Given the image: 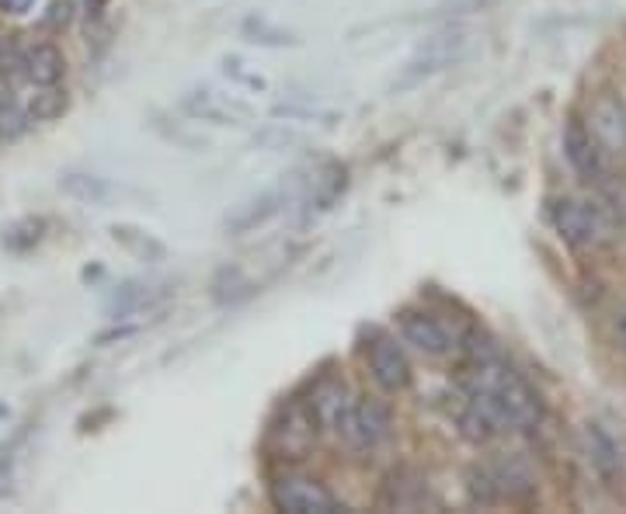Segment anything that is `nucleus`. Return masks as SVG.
<instances>
[{"instance_id": "27", "label": "nucleus", "mask_w": 626, "mask_h": 514, "mask_svg": "<svg viewBox=\"0 0 626 514\" xmlns=\"http://www.w3.org/2000/svg\"><path fill=\"white\" fill-rule=\"evenodd\" d=\"M105 4H108V0H87V14L98 17V14L105 11Z\"/></svg>"}, {"instance_id": "12", "label": "nucleus", "mask_w": 626, "mask_h": 514, "mask_svg": "<svg viewBox=\"0 0 626 514\" xmlns=\"http://www.w3.org/2000/svg\"><path fill=\"white\" fill-rule=\"evenodd\" d=\"M25 73H28V84H35V87L60 84L67 73V60L56 46L39 43V46L25 49Z\"/></svg>"}, {"instance_id": "14", "label": "nucleus", "mask_w": 626, "mask_h": 514, "mask_svg": "<svg viewBox=\"0 0 626 514\" xmlns=\"http://www.w3.org/2000/svg\"><path fill=\"white\" fill-rule=\"evenodd\" d=\"M279 202H282L279 192H264V195H258V199H251V202L237 205V213L226 216V230H231V234H251L255 226L269 223V219L279 213V208H282Z\"/></svg>"}, {"instance_id": "21", "label": "nucleus", "mask_w": 626, "mask_h": 514, "mask_svg": "<svg viewBox=\"0 0 626 514\" xmlns=\"http://www.w3.org/2000/svg\"><path fill=\"white\" fill-rule=\"evenodd\" d=\"M28 119L32 116L17 101H11V98L0 101V143H14L17 136H25Z\"/></svg>"}, {"instance_id": "2", "label": "nucleus", "mask_w": 626, "mask_h": 514, "mask_svg": "<svg viewBox=\"0 0 626 514\" xmlns=\"http://www.w3.org/2000/svg\"><path fill=\"white\" fill-rule=\"evenodd\" d=\"M338 434L345 438L349 449L373 452L383 445L390 434V410L383 404H376V399H352V407L338 425Z\"/></svg>"}, {"instance_id": "3", "label": "nucleus", "mask_w": 626, "mask_h": 514, "mask_svg": "<svg viewBox=\"0 0 626 514\" xmlns=\"http://www.w3.org/2000/svg\"><path fill=\"white\" fill-rule=\"evenodd\" d=\"M272 504L286 514H334L341 511L338 498L310 476H282L272 483Z\"/></svg>"}, {"instance_id": "1", "label": "nucleus", "mask_w": 626, "mask_h": 514, "mask_svg": "<svg viewBox=\"0 0 626 514\" xmlns=\"http://www.w3.org/2000/svg\"><path fill=\"white\" fill-rule=\"evenodd\" d=\"M473 52V35L466 28H446V32H435L428 39L414 49V56L404 63L401 70V81L397 87H411V84H422L435 73H442L449 67L463 63L466 56Z\"/></svg>"}, {"instance_id": "13", "label": "nucleus", "mask_w": 626, "mask_h": 514, "mask_svg": "<svg viewBox=\"0 0 626 514\" xmlns=\"http://www.w3.org/2000/svg\"><path fill=\"white\" fill-rule=\"evenodd\" d=\"M352 407V399H349V390L345 383H320L314 390V399H310V414L317 417V425H328L338 431L341 425V417H345V410Z\"/></svg>"}, {"instance_id": "20", "label": "nucleus", "mask_w": 626, "mask_h": 514, "mask_svg": "<svg viewBox=\"0 0 626 514\" xmlns=\"http://www.w3.org/2000/svg\"><path fill=\"white\" fill-rule=\"evenodd\" d=\"M244 35H248L251 43H261V46H296L299 43L293 32L275 28V25L264 22V17H248V22H244Z\"/></svg>"}, {"instance_id": "15", "label": "nucleus", "mask_w": 626, "mask_h": 514, "mask_svg": "<svg viewBox=\"0 0 626 514\" xmlns=\"http://www.w3.org/2000/svg\"><path fill=\"white\" fill-rule=\"evenodd\" d=\"M111 237H116V243H122L137 261L157 264V261L167 258V247H164L154 234L137 230V226H111Z\"/></svg>"}, {"instance_id": "22", "label": "nucleus", "mask_w": 626, "mask_h": 514, "mask_svg": "<svg viewBox=\"0 0 626 514\" xmlns=\"http://www.w3.org/2000/svg\"><path fill=\"white\" fill-rule=\"evenodd\" d=\"M0 81H8V84L28 81V73H25V49L17 46L14 39L0 43Z\"/></svg>"}, {"instance_id": "23", "label": "nucleus", "mask_w": 626, "mask_h": 514, "mask_svg": "<svg viewBox=\"0 0 626 514\" xmlns=\"http://www.w3.org/2000/svg\"><path fill=\"white\" fill-rule=\"evenodd\" d=\"M498 0H439L435 4V17H452V14H473V11H487L495 8Z\"/></svg>"}, {"instance_id": "5", "label": "nucleus", "mask_w": 626, "mask_h": 514, "mask_svg": "<svg viewBox=\"0 0 626 514\" xmlns=\"http://www.w3.org/2000/svg\"><path fill=\"white\" fill-rule=\"evenodd\" d=\"M588 129H592L602 154L626 157V108L613 94H599L588 111Z\"/></svg>"}, {"instance_id": "6", "label": "nucleus", "mask_w": 626, "mask_h": 514, "mask_svg": "<svg viewBox=\"0 0 626 514\" xmlns=\"http://www.w3.org/2000/svg\"><path fill=\"white\" fill-rule=\"evenodd\" d=\"M550 219H554V230L560 234V240L575 251H584L599 240V219L595 213L578 199H557L550 205Z\"/></svg>"}, {"instance_id": "24", "label": "nucleus", "mask_w": 626, "mask_h": 514, "mask_svg": "<svg viewBox=\"0 0 626 514\" xmlns=\"http://www.w3.org/2000/svg\"><path fill=\"white\" fill-rule=\"evenodd\" d=\"M35 8V0H0V14L8 17H22Z\"/></svg>"}, {"instance_id": "18", "label": "nucleus", "mask_w": 626, "mask_h": 514, "mask_svg": "<svg viewBox=\"0 0 626 514\" xmlns=\"http://www.w3.org/2000/svg\"><path fill=\"white\" fill-rule=\"evenodd\" d=\"M43 237H46V219L28 216V219H17V223L8 226V230H4V247H8V251L25 254V251H32V247L39 243Z\"/></svg>"}, {"instance_id": "9", "label": "nucleus", "mask_w": 626, "mask_h": 514, "mask_svg": "<svg viewBox=\"0 0 626 514\" xmlns=\"http://www.w3.org/2000/svg\"><path fill=\"white\" fill-rule=\"evenodd\" d=\"M564 157L571 160V167L584 181H599L602 178V146L595 143L592 129H588L581 119L567 122L564 132Z\"/></svg>"}, {"instance_id": "17", "label": "nucleus", "mask_w": 626, "mask_h": 514, "mask_svg": "<svg viewBox=\"0 0 626 514\" xmlns=\"http://www.w3.org/2000/svg\"><path fill=\"white\" fill-rule=\"evenodd\" d=\"M161 285H143V282H126L122 289L111 296L108 302V313H116V316H126V313H137L143 307H150L154 299H161L164 292H157Z\"/></svg>"}, {"instance_id": "26", "label": "nucleus", "mask_w": 626, "mask_h": 514, "mask_svg": "<svg viewBox=\"0 0 626 514\" xmlns=\"http://www.w3.org/2000/svg\"><path fill=\"white\" fill-rule=\"evenodd\" d=\"M616 337H619V348L626 351V310H619L616 316Z\"/></svg>"}, {"instance_id": "11", "label": "nucleus", "mask_w": 626, "mask_h": 514, "mask_svg": "<svg viewBox=\"0 0 626 514\" xmlns=\"http://www.w3.org/2000/svg\"><path fill=\"white\" fill-rule=\"evenodd\" d=\"M425 501V480L411 469H397L387 476L383 493H379V507H401V511H414Z\"/></svg>"}, {"instance_id": "19", "label": "nucleus", "mask_w": 626, "mask_h": 514, "mask_svg": "<svg viewBox=\"0 0 626 514\" xmlns=\"http://www.w3.org/2000/svg\"><path fill=\"white\" fill-rule=\"evenodd\" d=\"M67 108H70L67 91H60L56 84H49V87H39V94H35V98L28 101V116H32L35 122H52V119H60Z\"/></svg>"}, {"instance_id": "4", "label": "nucleus", "mask_w": 626, "mask_h": 514, "mask_svg": "<svg viewBox=\"0 0 626 514\" xmlns=\"http://www.w3.org/2000/svg\"><path fill=\"white\" fill-rule=\"evenodd\" d=\"M581 442H584V455H588V466L599 476L605 487H616L623 483V473H626V459H623V449L616 438L605 431L602 425H584L581 428Z\"/></svg>"}, {"instance_id": "16", "label": "nucleus", "mask_w": 626, "mask_h": 514, "mask_svg": "<svg viewBox=\"0 0 626 514\" xmlns=\"http://www.w3.org/2000/svg\"><path fill=\"white\" fill-rule=\"evenodd\" d=\"M60 188L67 195L91 202V205H105L111 195H116V184L105 181V178H94V175H63Z\"/></svg>"}, {"instance_id": "25", "label": "nucleus", "mask_w": 626, "mask_h": 514, "mask_svg": "<svg viewBox=\"0 0 626 514\" xmlns=\"http://www.w3.org/2000/svg\"><path fill=\"white\" fill-rule=\"evenodd\" d=\"M8 487H11V459L0 455V501L8 498Z\"/></svg>"}, {"instance_id": "7", "label": "nucleus", "mask_w": 626, "mask_h": 514, "mask_svg": "<svg viewBox=\"0 0 626 514\" xmlns=\"http://www.w3.org/2000/svg\"><path fill=\"white\" fill-rule=\"evenodd\" d=\"M369 369H373V379L379 383V390H387V393H401L411 383V361L393 337L373 340L369 345Z\"/></svg>"}, {"instance_id": "8", "label": "nucleus", "mask_w": 626, "mask_h": 514, "mask_svg": "<svg viewBox=\"0 0 626 514\" xmlns=\"http://www.w3.org/2000/svg\"><path fill=\"white\" fill-rule=\"evenodd\" d=\"M181 108L199 122H213V125H237L251 116L248 105H240L234 98H223L216 91H188L181 98Z\"/></svg>"}, {"instance_id": "10", "label": "nucleus", "mask_w": 626, "mask_h": 514, "mask_svg": "<svg viewBox=\"0 0 626 514\" xmlns=\"http://www.w3.org/2000/svg\"><path fill=\"white\" fill-rule=\"evenodd\" d=\"M401 337L425 355H446L452 348V340H457L449 334L446 323L432 313H404L401 316Z\"/></svg>"}]
</instances>
